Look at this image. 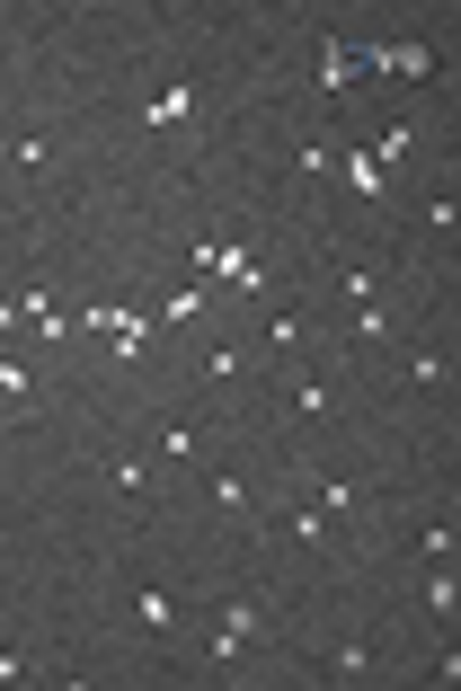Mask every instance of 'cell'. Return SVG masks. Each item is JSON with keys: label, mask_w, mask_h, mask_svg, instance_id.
<instances>
[{"label": "cell", "mask_w": 461, "mask_h": 691, "mask_svg": "<svg viewBox=\"0 0 461 691\" xmlns=\"http://www.w3.org/2000/svg\"><path fill=\"white\" fill-rule=\"evenodd\" d=\"M107 479H116V488H125V497H142V488H151V470H142V461H133V452H116V461H107Z\"/></svg>", "instance_id": "cell-4"}, {"label": "cell", "mask_w": 461, "mask_h": 691, "mask_svg": "<svg viewBox=\"0 0 461 691\" xmlns=\"http://www.w3.org/2000/svg\"><path fill=\"white\" fill-rule=\"evenodd\" d=\"M355 63H382V71H399V80H426L435 54H426V45H382V54H355Z\"/></svg>", "instance_id": "cell-1"}, {"label": "cell", "mask_w": 461, "mask_h": 691, "mask_svg": "<svg viewBox=\"0 0 461 691\" xmlns=\"http://www.w3.org/2000/svg\"><path fill=\"white\" fill-rule=\"evenodd\" d=\"M346 80H355V54H346V45H320V89H346Z\"/></svg>", "instance_id": "cell-2"}, {"label": "cell", "mask_w": 461, "mask_h": 691, "mask_svg": "<svg viewBox=\"0 0 461 691\" xmlns=\"http://www.w3.org/2000/svg\"><path fill=\"white\" fill-rule=\"evenodd\" d=\"M293 408H302V417H329L337 390H329V381H302V390H293Z\"/></svg>", "instance_id": "cell-6"}, {"label": "cell", "mask_w": 461, "mask_h": 691, "mask_svg": "<svg viewBox=\"0 0 461 691\" xmlns=\"http://www.w3.org/2000/svg\"><path fill=\"white\" fill-rule=\"evenodd\" d=\"M27 390H36V373H27V364H18V355H0V399H9V408H18V399H27Z\"/></svg>", "instance_id": "cell-3"}, {"label": "cell", "mask_w": 461, "mask_h": 691, "mask_svg": "<svg viewBox=\"0 0 461 691\" xmlns=\"http://www.w3.org/2000/svg\"><path fill=\"white\" fill-rule=\"evenodd\" d=\"M9 319H18V311H9V302H0V337H9Z\"/></svg>", "instance_id": "cell-10"}, {"label": "cell", "mask_w": 461, "mask_h": 691, "mask_svg": "<svg viewBox=\"0 0 461 691\" xmlns=\"http://www.w3.org/2000/svg\"><path fill=\"white\" fill-rule=\"evenodd\" d=\"M187 107H196V89H169V98H160V107H151V116H142V125H178V116H187Z\"/></svg>", "instance_id": "cell-7"}, {"label": "cell", "mask_w": 461, "mask_h": 691, "mask_svg": "<svg viewBox=\"0 0 461 691\" xmlns=\"http://www.w3.org/2000/svg\"><path fill=\"white\" fill-rule=\"evenodd\" d=\"M346 178H355L364 195H382V160H373V151H346Z\"/></svg>", "instance_id": "cell-5"}, {"label": "cell", "mask_w": 461, "mask_h": 691, "mask_svg": "<svg viewBox=\"0 0 461 691\" xmlns=\"http://www.w3.org/2000/svg\"><path fill=\"white\" fill-rule=\"evenodd\" d=\"M337 284H346V302H355V311H364V302H373V284H382V275H373V266H346V275H337Z\"/></svg>", "instance_id": "cell-8"}, {"label": "cell", "mask_w": 461, "mask_h": 691, "mask_svg": "<svg viewBox=\"0 0 461 691\" xmlns=\"http://www.w3.org/2000/svg\"><path fill=\"white\" fill-rule=\"evenodd\" d=\"M169 621H178V603H169V594L151 585V594H142V629H169Z\"/></svg>", "instance_id": "cell-9"}]
</instances>
